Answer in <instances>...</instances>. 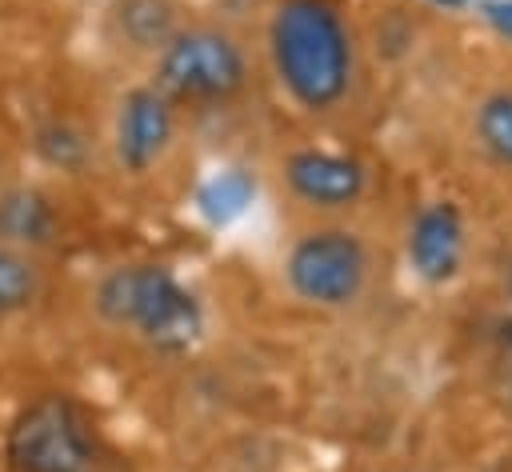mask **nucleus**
Segmentation results:
<instances>
[{"instance_id": "f257e3e1", "label": "nucleus", "mask_w": 512, "mask_h": 472, "mask_svg": "<svg viewBox=\"0 0 512 472\" xmlns=\"http://www.w3.org/2000/svg\"><path fill=\"white\" fill-rule=\"evenodd\" d=\"M268 64L300 112L340 108L356 84V40L344 12L332 0H280L268 16Z\"/></svg>"}, {"instance_id": "4468645a", "label": "nucleus", "mask_w": 512, "mask_h": 472, "mask_svg": "<svg viewBox=\"0 0 512 472\" xmlns=\"http://www.w3.org/2000/svg\"><path fill=\"white\" fill-rule=\"evenodd\" d=\"M40 288H44V280H40L36 256L0 244V320L28 312L40 300Z\"/></svg>"}, {"instance_id": "f03ea898", "label": "nucleus", "mask_w": 512, "mask_h": 472, "mask_svg": "<svg viewBox=\"0 0 512 472\" xmlns=\"http://www.w3.org/2000/svg\"><path fill=\"white\" fill-rule=\"evenodd\" d=\"M92 312L160 356H184L208 332L204 300L176 276V268L156 260L112 264L92 284Z\"/></svg>"}, {"instance_id": "1a4fd4ad", "label": "nucleus", "mask_w": 512, "mask_h": 472, "mask_svg": "<svg viewBox=\"0 0 512 472\" xmlns=\"http://www.w3.org/2000/svg\"><path fill=\"white\" fill-rule=\"evenodd\" d=\"M60 240V204L40 184H4L0 188V244L28 256L56 248Z\"/></svg>"}, {"instance_id": "9b49d317", "label": "nucleus", "mask_w": 512, "mask_h": 472, "mask_svg": "<svg viewBox=\"0 0 512 472\" xmlns=\"http://www.w3.org/2000/svg\"><path fill=\"white\" fill-rule=\"evenodd\" d=\"M256 172L252 168H240V164H224L216 172H208L200 184H196V196H192V208L200 212L204 224L212 228H228L236 224L252 204H256Z\"/></svg>"}, {"instance_id": "7ed1b4c3", "label": "nucleus", "mask_w": 512, "mask_h": 472, "mask_svg": "<svg viewBox=\"0 0 512 472\" xmlns=\"http://www.w3.org/2000/svg\"><path fill=\"white\" fill-rule=\"evenodd\" d=\"M8 472H100L104 448L88 408L68 392H40L4 428Z\"/></svg>"}, {"instance_id": "20e7f679", "label": "nucleus", "mask_w": 512, "mask_h": 472, "mask_svg": "<svg viewBox=\"0 0 512 472\" xmlns=\"http://www.w3.org/2000/svg\"><path fill=\"white\" fill-rule=\"evenodd\" d=\"M176 108L232 104L248 88V52L220 24H180L152 56V80Z\"/></svg>"}, {"instance_id": "a211bd4d", "label": "nucleus", "mask_w": 512, "mask_h": 472, "mask_svg": "<svg viewBox=\"0 0 512 472\" xmlns=\"http://www.w3.org/2000/svg\"><path fill=\"white\" fill-rule=\"evenodd\" d=\"M384 472H396V468H384Z\"/></svg>"}, {"instance_id": "423d86ee", "label": "nucleus", "mask_w": 512, "mask_h": 472, "mask_svg": "<svg viewBox=\"0 0 512 472\" xmlns=\"http://www.w3.org/2000/svg\"><path fill=\"white\" fill-rule=\"evenodd\" d=\"M176 144V104L152 84H136L116 100L112 116V160L124 176H148L164 164Z\"/></svg>"}, {"instance_id": "ddd939ff", "label": "nucleus", "mask_w": 512, "mask_h": 472, "mask_svg": "<svg viewBox=\"0 0 512 472\" xmlns=\"http://www.w3.org/2000/svg\"><path fill=\"white\" fill-rule=\"evenodd\" d=\"M472 144L480 156L504 172H512V88H492L472 104L468 120Z\"/></svg>"}, {"instance_id": "0eeeda50", "label": "nucleus", "mask_w": 512, "mask_h": 472, "mask_svg": "<svg viewBox=\"0 0 512 472\" xmlns=\"http://www.w3.org/2000/svg\"><path fill=\"white\" fill-rule=\"evenodd\" d=\"M280 180L288 196L312 212H348L368 196L372 172L352 152L304 144L280 160Z\"/></svg>"}, {"instance_id": "6e6552de", "label": "nucleus", "mask_w": 512, "mask_h": 472, "mask_svg": "<svg viewBox=\"0 0 512 472\" xmlns=\"http://www.w3.org/2000/svg\"><path fill=\"white\" fill-rule=\"evenodd\" d=\"M468 260V220L456 200H424L404 224V264L428 284L444 288L464 272Z\"/></svg>"}, {"instance_id": "9d476101", "label": "nucleus", "mask_w": 512, "mask_h": 472, "mask_svg": "<svg viewBox=\"0 0 512 472\" xmlns=\"http://www.w3.org/2000/svg\"><path fill=\"white\" fill-rule=\"evenodd\" d=\"M32 152L52 172L84 176L92 168V160H96V140L80 120L52 112V116L32 124Z\"/></svg>"}, {"instance_id": "f8f14e48", "label": "nucleus", "mask_w": 512, "mask_h": 472, "mask_svg": "<svg viewBox=\"0 0 512 472\" xmlns=\"http://www.w3.org/2000/svg\"><path fill=\"white\" fill-rule=\"evenodd\" d=\"M180 8L176 0H116L112 4V32L132 48L156 56L172 32L180 28Z\"/></svg>"}, {"instance_id": "2eb2a0df", "label": "nucleus", "mask_w": 512, "mask_h": 472, "mask_svg": "<svg viewBox=\"0 0 512 472\" xmlns=\"http://www.w3.org/2000/svg\"><path fill=\"white\" fill-rule=\"evenodd\" d=\"M480 16L488 20V28L496 36H504L512 44V0H480Z\"/></svg>"}, {"instance_id": "f3484780", "label": "nucleus", "mask_w": 512, "mask_h": 472, "mask_svg": "<svg viewBox=\"0 0 512 472\" xmlns=\"http://www.w3.org/2000/svg\"><path fill=\"white\" fill-rule=\"evenodd\" d=\"M504 296H508V304H512V256L504 260Z\"/></svg>"}, {"instance_id": "dca6fc26", "label": "nucleus", "mask_w": 512, "mask_h": 472, "mask_svg": "<svg viewBox=\"0 0 512 472\" xmlns=\"http://www.w3.org/2000/svg\"><path fill=\"white\" fill-rule=\"evenodd\" d=\"M496 352H500V360L508 364V376H512V316L496 324Z\"/></svg>"}, {"instance_id": "39448f33", "label": "nucleus", "mask_w": 512, "mask_h": 472, "mask_svg": "<svg viewBox=\"0 0 512 472\" xmlns=\"http://www.w3.org/2000/svg\"><path fill=\"white\" fill-rule=\"evenodd\" d=\"M280 276L300 304L316 312H344V308H356L368 292L372 252L356 228L316 224L288 244Z\"/></svg>"}]
</instances>
